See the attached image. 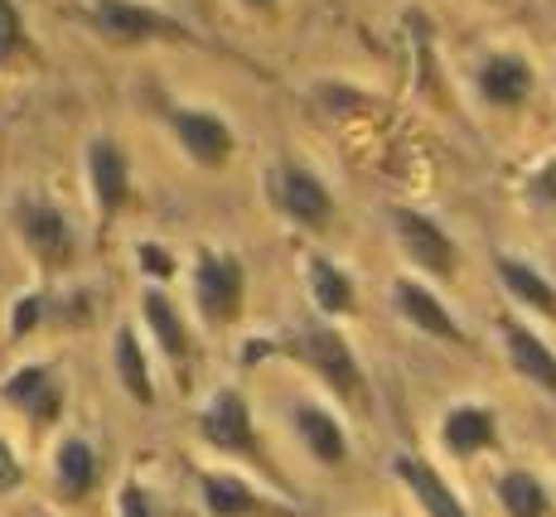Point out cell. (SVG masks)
<instances>
[{"label": "cell", "instance_id": "cell-5", "mask_svg": "<svg viewBox=\"0 0 556 517\" xmlns=\"http://www.w3.org/2000/svg\"><path fill=\"white\" fill-rule=\"evenodd\" d=\"M388 228H392V242H397L412 276H421V281H431V286H445L459 276V242L435 213L412 209V203H392Z\"/></svg>", "mask_w": 556, "mask_h": 517}, {"label": "cell", "instance_id": "cell-8", "mask_svg": "<svg viewBox=\"0 0 556 517\" xmlns=\"http://www.w3.org/2000/svg\"><path fill=\"white\" fill-rule=\"evenodd\" d=\"M388 300H392V310H397V319H402L406 329L426 333V339H435V343H455V349H469L465 325L455 319L451 300H445L431 281H421V276L402 272V276H392Z\"/></svg>", "mask_w": 556, "mask_h": 517}, {"label": "cell", "instance_id": "cell-4", "mask_svg": "<svg viewBox=\"0 0 556 517\" xmlns=\"http://www.w3.org/2000/svg\"><path fill=\"white\" fill-rule=\"evenodd\" d=\"M189 300L203 329H232L248 310V266L228 247H199L189 262Z\"/></svg>", "mask_w": 556, "mask_h": 517}, {"label": "cell", "instance_id": "cell-7", "mask_svg": "<svg viewBox=\"0 0 556 517\" xmlns=\"http://www.w3.org/2000/svg\"><path fill=\"white\" fill-rule=\"evenodd\" d=\"M165 126L185 150V160L199 169H228L238 155V131L213 106H165Z\"/></svg>", "mask_w": 556, "mask_h": 517}, {"label": "cell", "instance_id": "cell-18", "mask_svg": "<svg viewBox=\"0 0 556 517\" xmlns=\"http://www.w3.org/2000/svg\"><path fill=\"white\" fill-rule=\"evenodd\" d=\"M141 325L155 339V349L165 353L169 368L185 373L189 358H194V339H189V325H185V315H179V300L169 295L165 286L141 290Z\"/></svg>", "mask_w": 556, "mask_h": 517}, {"label": "cell", "instance_id": "cell-26", "mask_svg": "<svg viewBox=\"0 0 556 517\" xmlns=\"http://www.w3.org/2000/svg\"><path fill=\"white\" fill-rule=\"evenodd\" d=\"M136 266L151 276V286H169L179 276V256L160 242H136Z\"/></svg>", "mask_w": 556, "mask_h": 517}, {"label": "cell", "instance_id": "cell-10", "mask_svg": "<svg viewBox=\"0 0 556 517\" xmlns=\"http://www.w3.org/2000/svg\"><path fill=\"white\" fill-rule=\"evenodd\" d=\"M199 503L208 517H291L295 513L266 483H252L238 469H199Z\"/></svg>", "mask_w": 556, "mask_h": 517}, {"label": "cell", "instance_id": "cell-23", "mask_svg": "<svg viewBox=\"0 0 556 517\" xmlns=\"http://www.w3.org/2000/svg\"><path fill=\"white\" fill-rule=\"evenodd\" d=\"M504 517H552V493L532 469H504L494 483Z\"/></svg>", "mask_w": 556, "mask_h": 517}, {"label": "cell", "instance_id": "cell-14", "mask_svg": "<svg viewBox=\"0 0 556 517\" xmlns=\"http://www.w3.org/2000/svg\"><path fill=\"white\" fill-rule=\"evenodd\" d=\"M498 343H504L513 377H522L528 387H538L542 396L556 402V349L542 339V329H532L522 315H504L498 319Z\"/></svg>", "mask_w": 556, "mask_h": 517}, {"label": "cell", "instance_id": "cell-2", "mask_svg": "<svg viewBox=\"0 0 556 517\" xmlns=\"http://www.w3.org/2000/svg\"><path fill=\"white\" fill-rule=\"evenodd\" d=\"M194 430H199V440L213 450V455L256 465L262 469V479L276 483V469H271V459H266V445H262L256 421H252V402H248V392H242L238 382H223V387H213V392L203 396Z\"/></svg>", "mask_w": 556, "mask_h": 517}, {"label": "cell", "instance_id": "cell-3", "mask_svg": "<svg viewBox=\"0 0 556 517\" xmlns=\"http://www.w3.org/2000/svg\"><path fill=\"white\" fill-rule=\"evenodd\" d=\"M73 15L92 29L106 45H194V29L185 25L179 15L160 5H146V0H83Z\"/></svg>", "mask_w": 556, "mask_h": 517}, {"label": "cell", "instance_id": "cell-11", "mask_svg": "<svg viewBox=\"0 0 556 517\" xmlns=\"http://www.w3.org/2000/svg\"><path fill=\"white\" fill-rule=\"evenodd\" d=\"M498 440H504V430H498V412L489 402H475V396L451 402L441 412V421H435V445H441V455L459 459V465H469V459L498 450Z\"/></svg>", "mask_w": 556, "mask_h": 517}, {"label": "cell", "instance_id": "cell-1", "mask_svg": "<svg viewBox=\"0 0 556 517\" xmlns=\"http://www.w3.org/2000/svg\"><path fill=\"white\" fill-rule=\"evenodd\" d=\"M271 353H286V358H295L305 373H315L319 387L334 392L339 402L363 396V363H358L354 343L344 339V329H339L334 319L309 315L291 333H262V339H252L248 349H242V368L271 358Z\"/></svg>", "mask_w": 556, "mask_h": 517}, {"label": "cell", "instance_id": "cell-19", "mask_svg": "<svg viewBox=\"0 0 556 517\" xmlns=\"http://www.w3.org/2000/svg\"><path fill=\"white\" fill-rule=\"evenodd\" d=\"M305 295L315 300V315L319 319H349L358 315V281L344 262L325 252H305Z\"/></svg>", "mask_w": 556, "mask_h": 517}, {"label": "cell", "instance_id": "cell-29", "mask_svg": "<svg viewBox=\"0 0 556 517\" xmlns=\"http://www.w3.org/2000/svg\"><path fill=\"white\" fill-rule=\"evenodd\" d=\"M25 483V465H20L15 445H10L5 436H0V499H10V493Z\"/></svg>", "mask_w": 556, "mask_h": 517}, {"label": "cell", "instance_id": "cell-30", "mask_svg": "<svg viewBox=\"0 0 556 517\" xmlns=\"http://www.w3.org/2000/svg\"><path fill=\"white\" fill-rule=\"evenodd\" d=\"M238 5H242V10H271L276 0H238Z\"/></svg>", "mask_w": 556, "mask_h": 517}, {"label": "cell", "instance_id": "cell-20", "mask_svg": "<svg viewBox=\"0 0 556 517\" xmlns=\"http://www.w3.org/2000/svg\"><path fill=\"white\" fill-rule=\"evenodd\" d=\"M494 276L518 310H528V315H538V319H556V286L538 262H528V256H518V252H498Z\"/></svg>", "mask_w": 556, "mask_h": 517}, {"label": "cell", "instance_id": "cell-24", "mask_svg": "<svg viewBox=\"0 0 556 517\" xmlns=\"http://www.w3.org/2000/svg\"><path fill=\"white\" fill-rule=\"evenodd\" d=\"M29 53V35H25V15H20L15 0H0V73H10L20 59Z\"/></svg>", "mask_w": 556, "mask_h": 517}, {"label": "cell", "instance_id": "cell-6", "mask_svg": "<svg viewBox=\"0 0 556 517\" xmlns=\"http://www.w3.org/2000/svg\"><path fill=\"white\" fill-rule=\"evenodd\" d=\"M266 199L301 232H325L334 223V193H329L325 175L309 169L305 160H276L266 169Z\"/></svg>", "mask_w": 556, "mask_h": 517}, {"label": "cell", "instance_id": "cell-17", "mask_svg": "<svg viewBox=\"0 0 556 517\" xmlns=\"http://www.w3.org/2000/svg\"><path fill=\"white\" fill-rule=\"evenodd\" d=\"M0 402L15 406V412L29 416L35 426H53L63 416L68 392H63V377L53 373L49 363H25V368H15L0 382Z\"/></svg>", "mask_w": 556, "mask_h": 517}, {"label": "cell", "instance_id": "cell-21", "mask_svg": "<svg viewBox=\"0 0 556 517\" xmlns=\"http://www.w3.org/2000/svg\"><path fill=\"white\" fill-rule=\"evenodd\" d=\"M98 450H92V440L83 436H63L59 450H53V493H59L63 503H83L92 489H98Z\"/></svg>", "mask_w": 556, "mask_h": 517}, {"label": "cell", "instance_id": "cell-13", "mask_svg": "<svg viewBox=\"0 0 556 517\" xmlns=\"http://www.w3.org/2000/svg\"><path fill=\"white\" fill-rule=\"evenodd\" d=\"M538 88V68H532L528 53L518 49H489L484 59L475 63V97L494 112H513L522 106Z\"/></svg>", "mask_w": 556, "mask_h": 517}, {"label": "cell", "instance_id": "cell-15", "mask_svg": "<svg viewBox=\"0 0 556 517\" xmlns=\"http://www.w3.org/2000/svg\"><path fill=\"white\" fill-rule=\"evenodd\" d=\"M83 169H88L92 209H98L102 223H112L116 213L131 203V155H126L112 136H92L88 155H83Z\"/></svg>", "mask_w": 556, "mask_h": 517}, {"label": "cell", "instance_id": "cell-9", "mask_svg": "<svg viewBox=\"0 0 556 517\" xmlns=\"http://www.w3.org/2000/svg\"><path fill=\"white\" fill-rule=\"evenodd\" d=\"M15 232H20V242H25V252L35 256L39 266H49V272H59V266H68L73 256H78V237H73L68 213H63L59 203L39 199V193H25V199L15 203Z\"/></svg>", "mask_w": 556, "mask_h": 517}, {"label": "cell", "instance_id": "cell-22", "mask_svg": "<svg viewBox=\"0 0 556 517\" xmlns=\"http://www.w3.org/2000/svg\"><path fill=\"white\" fill-rule=\"evenodd\" d=\"M112 373L122 382V392L141 406H155V377H151V353L136 325H116L112 333Z\"/></svg>", "mask_w": 556, "mask_h": 517}, {"label": "cell", "instance_id": "cell-28", "mask_svg": "<svg viewBox=\"0 0 556 517\" xmlns=\"http://www.w3.org/2000/svg\"><path fill=\"white\" fill-rule=\"evenodd\" d=\"M116 517H160L151 489H146L141 479H126L122 489H116Z\"/></svg>", "mask_w": 556, "mask_h": 517}, {"label": "cell", "instance_id": "cell-12", "mask_svg": "<svg viewBox=\"0 0 556 517\" xmlns=\"http://www.w3.org/2000/svg\"><path fill=\"white\" fill-rule=\"evenodd\" d=\"M291 430H295L301 450L315 459L319 469H344L349 465L354 440H349L344 416H339L329 402H319V396H301V402L291 406Z\"/></svg>", "mask_w": 556, "mask_h": 517}, {"label": "cell", "instance_id": "cell-27", "mask_svg": "<svg viewBox=\"0 0 556 517\" xmlns=\"http://www.w3.org/2000/svg\"><path fill=\"white\" fill-rule=\"evenodd\" d=\"M45 319H49V295H45V290H29V295H20L15 310H10V339H25V333H35Z\"/></svg>", "mask_w": 556, "mask_h": 517}, {"label": "cell", "instance_id": "cell-25", "mask_svg": "<svg viewBox=\"0 0 556 517\" xmlns=\"http://www.w3.org/2000/svg\"><path fill=\"white\" fill-rule=\"evenodd\" d=\"M522 203L542 213H556V155H542L538 165L522 175Z\"/></svg>", "mask_w": 556, "mask_h": 517}, {"label": "cell", "instance_id": "cell-16", "mask_svg": "<svg viewBox=\"0 0 556 517\" xmlns=\"http://www.w3.org/2000/svg\"><path fill=\"white\" fill-rule=\"evenodd\" d=\"M392 479L412 493V503L426 517H475V513H469V503L459 499V489L426 455H412V450L392 455Z\"/></svg>", "mask_w": 556, "mask_h": 517}]
</instances>
